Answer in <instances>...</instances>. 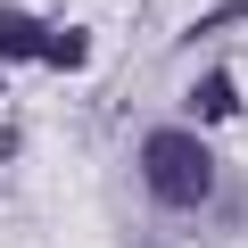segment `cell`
<instances>
[{
  "instance_id": "obj_1",
  "label": "cell",
  "mask_w": 248,
  "mask_h": 248,
  "mask_svg": "<svg viewBox=\"0 0 248 248\" xmlns=\"http://www.w3.org/2000/svg\"><path fill=\"white\" fill-rule=\"evenodd\" d=\"M141 182H149V199H166V207H199L207 190H215V157H207V141L199 133H149L141 141Z\"/></svg>"
},
{
  "instance_id": "obj_2",
  "label": "cell",
  "mask_w": 248,
  "mask_h": 248,
  "mask_svg": "<svg viewBox=\"0 0 248 248\" xmlns=\"http://www.w3.org/2000/svg\"><path fill=\"white\" fill-rule=\"evenodd\" d=\"M50 33H42V17H17V9H0V58H33Z\"/></svg>"
},
{
  "instance_id": "obj_3",
  "label": "cell",
  "mask_w": 248,
  "mask_h": 248,
  "mask_svg": "<svg viewBox=\"0 0 248 248\" xmlns=\"http://www.w3.org/2000/svg\"><path fill=\"white\" fill-rule=\"evenodd\" d=\"M190 108L199 116H232V75H199L190 83Z\"/></svg>"
},
{
  "instance_id": "obj_4",
  "label": "cell",
  "mask_w": 248,
  "mask_h": 248,
  "mask_svg": "<svg viewBox=\"0 0 248 248\" xmlns=\"http://www.w3.org/2000/svg\"><path fill=\"white\" fill-rule=\"evenodd\" d=\"M83 50H91L83 33H50V42H42V58H50V66H83Z\"/></svg>"
},
{
  "instance_id": "obj_5",
  "label": "cell",
  "mask_w": 248,
  "mask_h": 248,
  "mask_svg": "<svg viewBox=\"0 0 248 248\" xmlns=\"http://www.w3.org/2000/svg\"><path fill=\"white\" fill-rule=\"evenodd\" d=\"M207 25H248V0H240V9H215Z\"/></svg>"
}]
</instances>
